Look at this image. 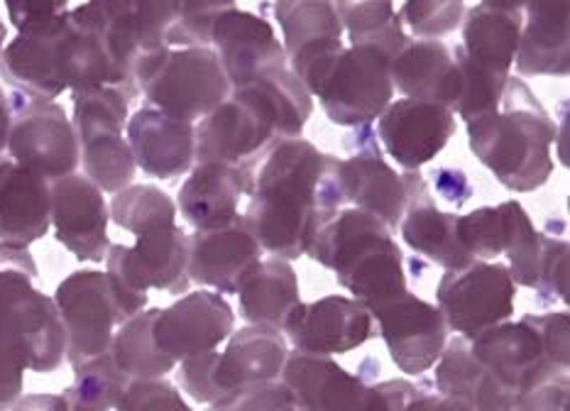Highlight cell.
Masks as SVG:
<instances>
[{"mask_svg": "<svg viewBox=\"0 0 570 411\" xmlns=\"http://www.w3.org/2000/svg\"><path fill=\"white\" fill-rule=\"evenodd\" d=\"M328 155L304 140H275L243 172V194L250 196L243 223L263 253L296 260L321 218L333 211L324 202V172Z\"/></svg>", "mask_w": 570, "mask_h": 411, "instance_id": "obj_1", "label": "cell"}, {"mask_svg": "<svg viewBox=\"0 0 570 411\" xmlns=\"http://www.w3.org/2000/svg\"><path fill=\"white\" fill-rule=\"evenodd\" d=\"M465 126L470 153L504 189L529 194L549 182L553 174L551 145L559 128L524 79H507L500 106Z\"/></svg>", "mask_w": 570, "mask_h": 411, "instance_id": "obj_2", "label": "cell"}, {"mask_svg": "<svg viewBox=\"0 0 570 411\" xmlns=\"http://www.w3.org/2000/svg\"><path fill=\"white\" fill-rule=\"evenodd\" d=\"M304 255L336 272L338 284L367 311L409 292L404 255L392 231L355 206H343L321 218Z\"/></svg>", "mask_w": 570, "mask_h": 411, "instance_id": "obj_3", "label": "cell"}, {"mask_svg": "<svg viewBox=\"0 0 570 411\" xmlns=\"http://www.w3.org/2000/svg\"><path fill=\"white\" fill-rule=\"evenodd\" d=\"M392 57L377 47H351L343 42L316 55L289 61V71L306 91L318 98L324 114L341 128H361L377 120L392 104Z\"/></svg>", "mask_w": 570, "mask_h": 411, "instance_id": "obj_4", "label": "cell"}, {"mask_svg": "<svg viewBox=\"0 0 570 411\" xmlns=\"http://www.w3.org/2000/svg\"><path fill=\"white\" fill-rule=\"evenodd\" d=\"M135 84L147 106L187 123H198L230 94L214 47H163L147 52L135 67Z\"/></svg>", "mask_w": 570, "mask_h": 411, "instance_id": "obj_5", "label": "cell"}, {"mask_svg": "<svg viewBox=\"0 0 570 411\" xmlns=\"http://www.w3.org/2000/svg\"><path fill=\"white\" fill-rule=\"evenodd\" d=\"M150 304L108 277V272L81 270L57 286L55 306L67 335V360L77 370L108 353L114 333Z\"/></svg>", "mask_w": 570, "mask_h": 411, "instance_id": "obj_6", "label": "cell"}, {"mask_svg": "<svg viewBox=\"0 0 570 411\" xmlns=\"http://www.w3.org/2000/svg\"><path fill=\"white\" fill-rule=\"evenodd\" d=\"M524 16L519 10H494L475 6L465 10L463 45L453 47L463 74L458 110L480 116L500 104L507 79L512 77Z\"/></svg>", "mask_w": 570, "mask_h": 411, "instance_id": "obj_7", "label": "cell"}, {"mask_svg": "<svg viewBox=\"0 0 570 411\" xmlns=\"http://www.w3.org/2000/svg\"><path fill=\"white\" fill-rule=\"evenodd\" d=\"M282 382L294 394L299 411H404L424 392L406 380L370 384L343 370L331 355L299 351L287 355Z\"/></svg>", "mask_w": 570, "mask_h": 411, "instance_id": "obj_8", "label": "cell"}, {"mask_svg": "<svg viewBox=\"0 0 570 411\" xmlns=\"http://www.w3.org/2000/svg\"><path fill=\"white\" fill-rule=\"evenodd\" d=\"M71 126L79 143V165L104 194H118L135 179V159L126 140L128 98L116 86L71 91Z\"/></svg>", "mask_w": 570, "mask_h": 411, "instance_id": "obj_9", "label": "cell"}, {"mask_svg": "<svg viewBox=\"0 0 570 411\" xmlns=\"http://www.w3.org/2000/svg\"><path fill=\"white\" fill-rule=\"evenodd\" d=\"M355 130V153L348 159L328 155V204L333 208L355 206L367 211V214L377 216L390 231H396L406 204L402 174L387 165L373 128L361 126Z\"/></svg>", "mask_w": 570, "mask_h": 411, "instance_id": "obj_10", "label": "cell"}, {"mask_svg": "<svg viewBox=\"0 0 570 411\" xmlns=\"http://www.w3.org/2000/svg\"><path fill=\"white\" fill-rule=\"evenodd\" d=\"M8 157L52 184L79 169V143L67 110L57 101L10 91Z\"/></svg>", "mask_w": 570, "mask_h": 411, "instance_id": "obj_11", "label": "cell"}, {"mask_svg": "<svg viewBox=\"0 0 570 411\" xmlns=\"http://www.w3.org/2000/svg\"><path fill=\"white\" fill-rule=\"evenodd\" d=\"M514 294L517 284L507 265L473 260L465 267L443 272L436 302L445 329L463 339H473L480 331L510 321L514 314Z\"/></svg>", "mask_w": 570, "mask_h": 411, "instance_id": "obj_12", "label": "cell"}, {"mask_svg": "<svg viewBox=\"0 0 570 411\" xmlns=\"http://www.w3.org/2000/svg\"><path fill=\"white\" fill-rule=\"evenodd\" d=\"M96 8L120 91L132 101L140 96L135 84L138 59L167 47V35L175 22L171 0H96Z\"/></svg>", "mask_w": 570, "mask_h": 411, "instance_id": "obj_13", "label": "cell"}, {"mask_svg": "<svg viewBox=\"0 0 570 411\" xmlns=\"http://www.w3.org/2000/svg\"><path fill=\"white\" fill-rule=\"evenodd\" d=\"M189 235L179 226L138 235L135 245H110L106 272L120 290L147 296V290L184 294L189 290Z\"/></svg>", "mask_w": 570, "mask_h": 411, "instance_id": "obj_14", "label": "cell"}, {"mask_svg": "<svg viewBox=\"0 0 570 411\" xmlns=\"http://www.w3.org/2000/svg\"><path fill=\"white\" fill-rule=\"evenodd\" d=\"M380 323V335L387 343L392 363L404 375H426L439 363L449 329L439 306H433L412 292H404L394 302L370 311Z\"/></svg>", "mask_w": 570, "mask_h": 411, "instance_id": "obj_15", "label": "cell"}, {"mask_svg": "<svg viewBox=\"0 0 570 411\" xmlns=\"http://www.w3.org/2000/svg\"><path fill=\"white\" fill-rule=\"evenodd\" d=\"M282 333L292 343V351L343 355L373 339L375 319L355 299L324 296L314 304H296Z\"/></svg>", "mask_w": 570, "mask_h": 411, "instance_id": "obj_16", "label": "cell"}, {"mask_svg": "<svg viewBox=\"0 0 570 411\" xmlns=\"http://www.w3.org/2000/svg\"><path fill=\"white\" fill-rule=\"evenodd\" d=\"M52 228L57 241L81 263H104L108 247V204L86 174H67L49 184Z\"/></svg>", "mask_w": 570, "mask_h": 411, "instance_id": "obj_17", "label": "cell"}, {"mask_svg": "<svg viewBox=\"0 0 570 411\" xmlns=\"http://www.w3.org/2000/svg\"><path fill=\"white\" fill-rule=\"evenodd\" d=\"M470 353L514 400L531 384L556 375H568V370L551 363L543 351L539 333L524 319L519 323H498L468 339Z\"/></svg>", "mask_w": 570, "mask_h": 411, "instance_id": "obj_18", "label": "cell"}, {"mask_svg": "<svg viewBox=\"0 0 570 411\" xmlns=\"http://www.w3.org/2000/svg\"><path fill=\"white\" fill-rule=\"evenodd\" d=\"M235 314L218 292H191L167 309H159L153 326V339L167 358L181 360L218 351L230 339Z\"/></svg>", "mask_w": 570, "mask_h": 411, "instance_id": "obj_19", "label": "cell"}, {"mask_svg": "<svg viewBox=\"0 0 570 411\" xmlns=\"http://www.w3.org/2000/svg\"><path fill=\"white\" fill-rule=\"evenodd\" d=\"M375 135L402 169H419L439 157L455 135V114L439 104L400 98L382 110Z\"/></svg>", "mask_w": 570, "mask_h": 411, "instance_id": "obj_20", "label": "cell"}, {"mask_svg": "<svg viewBox=\"0 0 570 411\" xmlns=\"http://www.w3.org/2000/svg\"><path fill=\"white\" fill-rule=\"evenodd\" d=\"M275 140L269 123L233 94L194 126L196 162H216L235 169L250 167Z\"/></svg>", "mask_w": 570, "mask_h": 411, "instance_id": "obj_21", "label": "cell"}, {"mask_svg": "<svg viewBox=\"0 0 570 411\" xmlns=\"http://www.w3.org/2000/svg\"><path fill=\"white\" fill-rule=\"evenodd\" d=\"M210 47L218 55L230 89L250 84L267 71L289 67L287 52L272 25L247 10L233 8L223 12L210 32Z\"/></svg>", "mask_w": 570, "mask_h": 411, "instance_id": "obj_22", "label": "cell"}, {"mask_svg": "<svg viewBox=\"0 0 570 411\" xmlns=\"http://www.w3.org/2000/svg\"><path fill=\"white\" fill-rule=\"evenodd\" d=\"M263 260V247L247 233L238 214L226 226L189 235V282L210 286L218 294H238L247 274Z\"/></svg>", "mask_w": 570, "mask_h": 411, "instance_id": "obj_23", "label": "cell"}, {"mask_svg": "<svg viewBox=\"0 0 570 411\" xmlns=\"http://www.w3.org/2000/svg\"><path fill=\"white\" fill-rule=\"evenodd\" d=\"M402 182L406 204L396 231H402L404 243L443 270H458L473 263V257L458 241V214H449L436 206L419 169H402Z\"/></svg>", "mask_w": 570, "mask_h": 411, "instance_id": "obj_24", "label": "cell"}, {"mask_svg": "<svg viewBox=\"0 0 570 411\" xmlns=\"http://www.w3.org/2000/svg\"><path fill=\"white\" fill-rule=\"evenodd\" d=\"M287 355V339L277 329L247 323L240 331H233L226 351H214L210 380H214L216 402L247 384L282 380Z\"/></svg>", "mask_w": 570, "mask_h": 411, "instance_id": "obj_25", "label": "cell"}, {"mask_svg": "<svg viewBox=\"0 0 570 411\" xmlns=\"http://www.w3.org/2000/svg\"><path fill=\"white\" fill-rule=\"evenodd\" d=\"M128 145L135 167L147 177L177 179L196 165L194 123L165 116L163 110L145 106L128 118Z\"/></svg>", "mask_w": 570, "mask_h": 411, "instance_id": "obj_26", "label": "cell"}, {"mask_svg": "<svg viewBox=\"0 0 570 411\" xmlns=\"http://www.w3.org/2000/svg\"><path fill=\"white\" fill-rule=\"evenodd\" d=\"M65 16L18 32L0 55V77L12 91L55 101L65 94L59 77V37Z\"/></svg>", "mask_w": 570, "mask_h": 411, "instance_id": "obj_27", "label": "cell"}, {"mask_svg": "<svg viewBox=\"0 0 570 411\" xmlns=\"http://www.w3.org/2000/svg\"><path fill=\"white\" fill-rule=\"evenodd\" d=\"M390 79L394 91H400L404 98L439 104L451 110L463 89V74L453 47L441 40L406 37L402 52L390 61Z\"/></svg>", "mask_w": 570, "mask_h": 411, "instance_id": "obj_28", "label": "cell"}, {"mask_svg": "<svg viewBox=\"0 0 570 411\" xmlns=\"http://www.w3.org/2000/svg\"><path fill=\"white\" fill-rule=\"evenodd\" d=\"M514 57L522 77H568L570 0H529Z\"/></svg>", "mask_w": 570, "mask_h": 411, "instance_id": "obj_29", "label": "cell"}, {"mask_svg": "<svg viewBox=\"0 0 570 411\" xmlns=\"http://www.w3.org/2000/svg\"><path fill=\"white\" fill-rule=\"evenodd\" d=\"M49 182L0 155V241L30 247L52 228Z\"/></svg>", "mask_w": 570, "mask_h": 411, "instance_id": "obj_30", "label": "cell"}, {"mask_svg": "<svg viewBox=\"0 0 570 411\" xmlns=\"http://www.w3.org/2000/svg\"><path fill=\"white\" fill-rule=\"evenodd\" d=\"M240 196V169L216 165V162H196L187 182L181 184L177 206L194 231H208L226 226L238 216Z\"/></svg>", "mask_w": 570, "mask_h": 411, "instance_id": "obj_31", "label": "cell"}, {"mask_svg": "<svg viewBox=\"0 0 570 411\" xmlns=\"http://www.w3.org/2000/svg\"><path fill=\"white\" fill-rule=\"evenodd\" d=\"M230 94L250 104L269 123L277 140L302 137L306 120L314 114V96L306 91V86L294 77L289 67L267 71L250 84L230 89Z\"/></svg>", "mask_w": 570, "mask_h": 411, "instance_id": "obj_32", "label": "cell"}, {"mask_svg": "<svg viewBox=\"0 0 570 411\" xmlns=\"http://www.w3.org/2000/svg\"><path fill=\"white\" fill-rule=\"evenodd\" d=\"M433 384L439 394L455 397L473 411H512L514 407V397L478 363L463 335L445 343Z\"/></svg>", "mask_w": 570, "mask_h": 411, "instance_id": "obj_33", "label": "cell"}, {"mask_svg": "<svg viewBox=\"0 0 570 411\" xmlns=\"http://www.w3.org/2000/svg\"><path fill=\"white\" fill-rule=\"evenodd\" d=\"M240 316L257 326H272L282 331L284 321L302 302L299 280L289 260L269 257L259 260L255 270L247 274L240 292Z\"/></svg>", "mask_w": 570, "mask_h": 411, "instance_id": "obj_34", "label": "cell"}, {"mask_svg": "<svg viewBox=\"0 0 570 411\" xmlns=\"http://www.w3.org/2000/svg\"><path fill=\"white\" fill-rule=\"evenodd\" d=\"M275 18L289 61L316 55L343 42L336 0H275Z\"/></svg>", "mask_w": 570, "mask_h": 411, "instance_id": "obj_35", "label": "cell"}, {"mask_svg": "<svg viewBox=\"0 0 570 411\" xmlns=\"http://www.w3.org/2000/svg\"><path fill=\"white\" fill-rule=\"evenodd\" d=\"M157 314L159 309H142L140 314L128 319L114 333L108 355L128 380L165 378L177 368L175 360L159 351L153 339V326H155Z\"/></svg>", "mask_w": 570, "mask_h": 411, "instance_id": "obj_36", "label": "cell"}, {"mask_svg": "<svg viewBox=\"0 0 570 411\" xmlns=\"http://www.w3.org/2000/svg\"><path fill=\"white\" fill-rule=\"evenodd\" d=\"M336 12L353 47H377L392 59L402 52L409 35L392 0H336Z\"/></svg>", "mask_w": 570, "mask_h": 411, "instance_id": "obj_37", "label": "cell"}, {"mask_svg": "<svg viewBox=\"0 0 570 411\" xmlns=\"http://www.w3.org/2000/svg\"><path fill=\"white\" fill-rule=\"evenodd\" d=\"M108 214L116 226L132 233L135 238L145 233L177 226L175 198L153 184H130L114 194Z\"/></svg>", "mask_w": 570, "mask_h": 411, "instance_id": "obj_38", "label": "cell"}, {"mask_svg": "<svg viewBox=\"0 0 570 411\" xmlns=\"http://www.w3.org/2000/svg\"><path fill=\"white\" fill-rule=\"evenodd\" d=\"M128 382L106 353L73 370V384L61 397L67 411H122Z\"/></svg>", "mask_w": 570, "mask_h": 411, "instance_id": "obj_39", "label": "cell"}, {"mask_svg": "<svg viewBox=\"0 0 570 411\" xmlns=\"http://www.w3.org/2000/svg\"><path fill=\"white\" fill-rule=\"evenodd\" d=\"M504 218V251L510 260V277L519 286H537L539 277V255H541V233L531 223L524 206L519 202L500 204Z\"/></svg>", "mask_w": 570, "mask_h": 411, "instance_id": "obj_40", "label": "cell"}, {"mask_svg": "<svg viewBox=\"0 0 570 411\" xmlns=\"http://www.w3.org/2000/svg\"><path fill=\"white\" fill-rule=\"evenodd\" d=\"M235 6V0H171L175 22L167 35V47H210L216 20Z\"/></svg>", "mask_w": 570, "mask_h": 411, "instance_id": "obj_41", "label": "cell"}, {"mask_svg": "<svg viewBox=\"0 0 570 411\" xmlns=\"http://www.w3.org/2000/svg\"><path fill=\"white\" fill-rule=\"evenodd\" d=\"M465 10V0H406L400 18L416 40H443L461 28Z\"/></svg>", "mask_w": 570, "mask_h": 411, "instance_id": "obj_42", "label": "cell"}, {"mask_svg": "<svg viewBox=\"0 0 570 411\" xmlns=\"http://www.w3.org/2000/svg\"><path fill=\"white\" fill-rule=\"evenodd\" d=\"M458 241L473 260L494 263L504 251V218L500 206L475 208L458 216Z\"/></svg>", "mask_w": 570, "mask_h": 411, "instance_id": "obj_43", "label": "cell"}, {"mask_svg": "<svg viewBox=\"0 0 570 411\" xmlns=\"http://www.w3.org/2000/svg\"><path fill=\"white\" fill-rule=\"evenodd\" d=\"M32 368V353L22 335L0 319V411H8L22 397L24 370Z\"/></svg>", "mask_w": 570, "mask_h": 411, "instance_id": "obj_44", "label": "cell"}, {"mask_svg": "<svg viewBox=\"0 0 570 411\" xmlns=\"http://www.w3.org/2000/svg\"><path fill=\"white\" fill-rule=\"evenodd\" d=\"M206 411H299L294 394L282 380L247 384L208 404Z\"/></svg>", "mask_w": 570, "mask_h": 411, "instance_id": "obj_45", "label": "cell"}, {"mask_svg": "<svg viewBox=\"0 0 570 411\" xmlns=\"http://www.w3.org/2000/svg\"><path fill=\"white\" fill-rule=\"evenodd\" d=\"M568 243L566 238H556L549 231L541 233V255H539V277L534 290L543 302L561 299L568 304Z\"/></svg>", "mask_w": 570, "mask_h": 411, "instance_id": "obj_46", "label": "cell"}, {"mask_svg": "<svg viewBox=\"0 0 570 411\" xmlns=\"http://www.w3.org/2000/svg\"><path fill=\"white\" fill-rule=\"evenodd\" d=\"M122 411H194L184 402L177 384L165 378L130 380L122 394Z\"/></svg>", "mask_w": 570, "mask_h": 411, "instance_id": "obj_47", "label": "cell"}, {"mask_svg": "<svg viewBox=\"0 0 570 411\" xmlns=\"http://www.w3.org/2000/svg\"><path fill=\"white\" fill-rule=\"evenodd\" d=\"M527 323L539 333L543 343V351L551 358L553 365L561 370H568L570 365V316L568 311H559V314H527Z\"/></svg>", "mask_w": 570, "mask_h": 411, "instance_id": "obj_48", "label": "cell"}, {"mask_svg": "<svg viewBox=\"0 0 570 411\" xmlns=\"http://www.w3.org/2000/svg\"><path fill=\"white\" fill-rule=\"evenodd\" d=\"M568 375H556L519 392L512 411H568Z\"/></svg>", "mask_w": 570, "mask_h": 411, "instance_id": "obj_49", "label": "cell"}, {"mask_svg": "<svg viewBox=\"0 0 570 411\" xmlns=\"http://www.w3.org/2000/svg\"><path fill=\"white\" fill-rule=\"evenodd\" d=\"M69 0H6L8 18L16 25L18 32L32 25L49 22L67 12Z\"/></svg>", "mask_w": 570, "mask_h": 411, "instance_id": "obj_50", "label": "cell"}, {"mask_svg": "<svg viewBox=\"0 0 570 411\" xmlns=\"http://www.w3.org/2000/svg\"><path fill=\"white\" fill-rule=\"evenodd\" d=\"M404 411H473V409H470L465 402L455 400V397L421 392L416 400L406 404Z\"/></svg>", "mask_w": 570, "mask_h": 411, "instance_id": "obj_51", "label": "cell"}, {"mask_svg": "<svg viewBox=\"0 0 570 411\" xmlns=\"http://www.w3.org/2000/svg\"><path fill=\"white\" fill-rule=\"evenodd\" d=\"M8 411H67V402L59 394H28L20 397Z\"/></svg>", "mask_w": 570, "mask_h": 411, "instance_id": "obj_52", "label": "cell"}, {"mask_svg": "<svg viewBox=\"0 0 570 411\" xmlns=\"http://www.w3.org/2000/svg\"><path fill=\"white\" fill-rule=\"evenodd\" d=\"M10 120H12V106L10 94L0 86V155L8 149V135H10Z\"/></svg>", "mask_w": 570, "mask_h": 411, "instance_id": "obj_53", "label": "cell"}, {"mask_svg": "<svg viewBox=\"0 0 570 411\" xmlns=\"http://www.w3.org/2000/svg\"><path fill=\"white\" fill-rule=\"evenodd\" d=\"M480 3L488 8H494V10H519L522 12L529 0H480Z\"/></svg>", "mask_w": 570, "mask_h": 411, "instance_id": "obj_54", "label": "cell"}, {"mask_svg": "<svg viewBox=\"0 0 570 411\" xmlns=\"http://www.w3.org/2000/svg\"><path fill=\"white\" fill-rule=\"evenodd\" d=\"M6 37H8V30H6V25H3V20H0V55H3V45H6Z\"/></svg>", "mask_w": 570, "mask_h": 411, "instance_id": "obj_55", "label": "cell"}]
</instances>
